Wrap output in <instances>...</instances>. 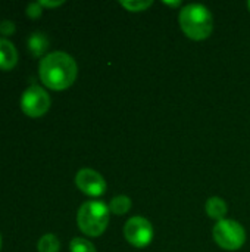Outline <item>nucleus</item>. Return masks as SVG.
Segmentation results:
<instances>
[{"label": "nucleus", "mask_w": 250, "mask_h": 252, "mask_svg": "<svg viewBox=\"0 0 250 252\" xmlns=\"http://www.w3.org/2000/svg\"><path fill=\"white\" fill-rule=\"evenodd\" d=\"M78 66L75 59L65 52H52L46 55L38 65V75L43 84L52 90H65L77 78Z\"/></svg>", "instance_id": "1"}, {"label": "nucleus", "mask_w": 250, "mask_h": 252, "mask_svg": "<svg viewBox=\"0 0 250 252\" xmlns=\"http://www.w3.org/2000/svg\"><path fill=\"white\" fill-rule=\"evenodd\" d=\"M178 22L184 34L196 41L206 40L214 30V18L211 10L199 3L186 4L180 10Z\"/></svg>", "instance_id": "2"}, {"label": "nucleus", "mask_w": 250, "mask_h": 252, "mask_svg": "<svg viewBox=\"0 0 250 252\" xmlns=\"http://www.w3.org/2000/svg\"><path fill=\"white\" fill-rule=\"evenodd\" d=\"M109 207L102 201H87L77 213V224L80 230L91 238L103 235L109 224Z\"/></svg>", "instance_id": "3"}, {"label": "nucleus", "mask_w": 250, "mask_h": 252, "mask_svg": "<svg viewBox=\"0 0 250 252\" xmlns=\"http://www.w3.org/2000/svg\"><path fill=\"white\" fill-rule=\"evenodd\" d=\"M214 241L218 247L227 251H237L246 242V230L236 220H221L214 226L212 230Z\"/></svg>", "instance_id": "4"}, {"label": "nucleus", "mask_w": 250, "mask_h": 252, "mask_svg": "<svg viewBox=\"0 0 250 252\" xmlns=\"http://www.w3.org/2000/svg\"><path fill=\"white\" fill-rule=\"evenodd\" d=\"M50 103L52 100H50L49 93L37 84H31L22 93V97H21V108L24 114L31 118H38L44 115L49 111Z\"/></svg>", "instance_id": "5"}, {"label": "nucleus", "mask_w": 250, "mask_h": 252, "mask_svg": "<svg viewBox=\"0 0 250 252\" xmlns=\"http://www.w3.org/2000/svg\"><path fill=\"white\" fill-rule=\"evenodd\" d=\"M124 236L133 247L146 248L153 239V226L144 217H131L124 226Z\"/></svg>", "instance_id": "6"}, {"label": "nucleus", "mask_w": 250, "mask_h": 252, "mask_svg": "<svg viewBox=\"0 0 250 252\" xmlns=\"http://www.w3.org/2000/svg\"><path fill=\"white\" fill-rule=\"evenodd\" d=\"M77 188L88 196H102L106 192V182L100 173L91 168H81L75 176Z\"/></svg>", "instance_id": "7"}, {"label": "nucleus", "mask_w": 250, "mask_h": 252, "mask_svg": "<svg viewBox=\"0 0 250 252\" xmlns=\"http://www.w3.org/2000/svg\"><path fill=\"white\" fill-rule=\"evenodd\" d=\"M18 63V50L7 38H0V69L9 71Z\"/></svg>", "instance_id": "8"}, {"label": "nucleus", "mask_w": 250, "mask_h": 252, "mask_svg": "<svg viewBox=\"0 0 250 252\" xmlns=\"http://www.w3.org/2000/svg\"><path fill=\"white\" fill-rule=\"evenodd\" d=\"M205 210H206V214L217 220L221 221V220H225V216H227V211H228V207L225 204V201L220 196H211L206 204H205Z\"/></svg>", "instance_id": "9"}, {"label": "nucleus", "mask_w": 250, "mask_h": 252, "mask_svg": "<svg viewBox=\"0 0 250 252\" xmlns=\"http://www.w3.org/2000/svg\"><path fill=\"white\" fill-rule=\"evenodd\" d=\"M27 44H28V50L34 55V56H41L47 49H49V38L46 37V34L40 32V31H35L32 32L28 40H27Z\"/></svg>", "instance_id": "10"}, {"label": "nucleus", "mask_w": 250, "mask_h": 252, "mask_svg": "<svg viewBox=\"0 0 250 252\" xmlns=\"http://www.w3.org/2000/svg\"><path fill=\"white\" fill-rule=\"evenodd\" d=\"M131 199L127 195H118L113 196L109 202V211L116 216H124L131 210Z\"/></svg>", "instance_id": "11"}, {"label": "nucleus", "mask_w": 250, "mask_h": 252, "mask_svg": "<svg viewBox=\"0 0 250 252\" xmlns=\"http://www.w3.org/2000/svg\"><path fill=\"white\" fill-rule=\"evenodd\" d=\"M37 250H38V252H59V250H60V241L57 239L56 235L46 233V235H43L40 238Z\"/></svg>", "instance_id": "12"}, {"label": "nucleus", "mask_w": 250, "mask_h": 252, "mask_svg": "<svg viewBox=\"0 0 250 252\" xmlns=\"http://www.w3.org/2000/svg\"><path fill=\"white\" fill-rule=\"evenodd\" d=\"M119 3H121V6H124L130 12H143V10L149 9L153 1L152 0H131V1L130 0H122Z\"/></svg>", "instance_id": "13"}, {"label": "nucleus", "mask_w": 250, "mask_h": 252, "mask_svg": "<svg viewBox=\"0 0 250 252\" xmlns=\"http://www.w3.org/2000/svg\"><path fill=\"white\" fill-rule=\"evenodd\" d=\"M69 250H71V252H96L94 245L90 241L84 239V238L72 239L71 244H69Z\"/></svg>", "instance_id": "14"}, {"label": "nucleus", "mask_w": 250, "mask_h": 252, "mask_svg": "<svg viewBox=\"0 0 250 252\" xmlns=\"http://www.w3.org/2000/svg\"><path fill=\"white\" fill-rule=\"evenodd\" d=\"M41 7H43V6H41L38 1H32V3H29V4L27 6V15H28L29 18H38V16H41V12H43Z\"/></svg>", "instance_id": "15"}, {"label": "nucleus", "mask_w": 250, "mask_h": 252, "mask_svg": "<svg viewBox=\"0 0 250 252\" xmlns=\"http://www.w3.org/2000/svg\"><path fill=\"white\" fill-rule=\"evenodd\" d=\"M0 32L3 35H12L15 32V24L12 21H3L0 24Z\"/></svg>", "instance_id": "16"}, {"label": "nucleus", "mask_w": 250, "mask_h": 252, "mask_svg": "<svg viewBox=\"0 0 250 252\" xmlns=\"http://www.w3.org/2000/svg\"><path fill=\"white\" fill-rule=\"evenodd\" d=\"M41 6H46V7H56V6H60L63 4V0H57V1H49V0H40L38 1Z\"/></svg>", "instance_id": "17"}, {"label": "nucleus", "mask_w": 250, "mask_h": 252, "mask_svg": "<svg viewBox=\"0 0 250 252\" xmlns=\"http://www.w3.org/2000/svg\"><path fill=\"white\" fill-rule=\"evenodd\" d=\"M162 3H164V4H167V6H180V4H181V1H180V0H177V1H168V0H164Z\"/></svg>", "instance_id": "18"}, {"label": "nucleus", "mask_w": 250, "mask_h": 252, "mask_svg": "<svg viewBox=\"0 0 250 252\" xmlns=\"http://www.w3.org/2000/svg\"><path fill=\"white\" fill-rule=\"evenodd\" d=\"M248 9L250 10V1H248Z\"/></svg>", "instance_id": "19"}, {"label": "nucleus", "mask_w": 250, "mask_h": 252, "mask_svg": "<svg viewBox=\"0 0 250 252\" xmlns=\"http://www.w3.org/2000/svg\"><path fill=\"white\" fill-rule=\"evenodd\" d=\"M0 248H1V238H0Z\"/></svg>", "instance_id": "20"}]
</instances>
